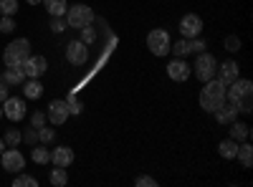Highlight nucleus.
<instances>
[{
	"instance_id": "f257e3e1",
	"label": "nucleus",
	"mask_w": 253,
	"mask_h": 187,
	"mask_svg": "<svg viewBox=\"0 0 253 187\" xmlns=\"http://www.w3.org/2000/svg\"><path fill=\"white\" fill-rule=\"evenodd\" d=\"M223 101H225V84L223 81L220 78L205 81V89L200 91V107L205 112H215Z\"/></svg>"
},
{
	"instance_id": "f03ea898",
	"label": "nucleus",
	"mask_w": 253,
	"mask_h": 187,
	"mask_svg": "<svg viewBox=\"0 0 253 187\" xmlns=\"http://www.w3.org/2000/svg\"><path fill=\"white\" fill-rule=\"evenodd\" d=\"M28 56H31V43H28V38H18V40H13V43H8L5 51H3L5 66H20Z\"/></svg>"
},
{
	"instance_id": "7ed1b4c3",
	"label": "nucleus",
	"mask_w": 253,
	"mask_h": 187,
	"mask_svg": "<svg viewBox=\"0 0 253 187\" xmlns=\"http://www.w3.org/2000/svg\"><path fill=\"white\" fill-rule=\"evenodd\" d=\"M94 23V10L89 5H74V8H66V26L69 28H86Z\"/></svg>"
},
{
	"instance_id": "20e7f679",
	"label": "nucleus",
	"mask_w": 253,
	"mask_h": 187,
	"mask_svg": "<svg viewBox=\"0 0 253 187\" xmlns=\"http://www.w3.org/2000/svg\"><path fill=\"white\" fill-rule=\"evenodd\" d=\"M170 46H172V40H170V36H167V31H162V28H155V31H150V36H147V48H150L155 56L170 53Z\"/></svg>"
},
{
	"instance_id": "39448f33",
	"label": "nucleus",
	"mask_w": 253,
	"mask_h": 187,
	"mask_svg": "<svg viewBox=\"0 0 253 187\" xmlns=\"http://www.w3.org/2000/svg\"><path fill=\"white\" fill-rule=\"evenodd\" d=\"M251 94H253V84L248 78H236L233 84L225 86V101H230V104H238L241 99H246Z\"/></svg>"
},
{
	"instance_id": "423d86ee",
	"label": "nucleus",
	"mask_w": 253,
	"mask_h": 187,
	"mask_svg": "<svg viewBox=\"0 0 253 187\" xmlns=\"http://www.w3.org/2000/svg\"><path fill=\"white\" fill-rule=\"evenodd\" d=\"M215 69H218V61L210 56V53H200L198 61H195V66L193 71L198 74L200 81H210V78H215Z\"/></svg>"
},
{
	"instance_id": "0eeeda50",
	"label": "nucleus",
	"mask_w": 253,
	"mask_h": 187,
	"mask_svg": "<svg viewBox=\"0 0 253 187\" xmlns=\"http://www.w3.org/2000/svg\"><path fill=\"white\" fill-rule=\"evenodd\" d=\"M20 69H23V74L28 78H41L46 74V69H48V61L43 56H28L23 64H20Z\"/></svg>"
},
{
	"instance_id": "6e6552de",
	"label": "nucleus",
	"mask_w": 253,
	"mask_h": 187,
	"mask_svg": "<svg viewBox=\"0 0 253 187\" xmlns=\"http://www.w3.org/2000/svg\"><path fill=\"white\" fill-rule=\"evenodd\" d=\"M0 162H3V170H8V172H20V170L26 167L23 154H20L15 147L3 150V154H0Z\"/></svg>"
},
{
	"instance_id": "1a4fd4ad",
	"label": "nucleus",
	"mask_w": 253,
	"mask_h": 187,
	"mask_svg": "<svg viewBox=\"0 0 253 187\" xmlns=\"http://www.w3.org/2000/svg\"><path fill=\"white\" fill-rule=\"evenodd\" d=\"M3 116H8L10 121H20L26 116V101L23 99H15V96H8L3 101Z\"/></svg>"
},
{
	"instance_id": "9d476101",
	"label": "nucleus",
	"mask_w": 253,
	"mask_h": 187,
	"mask_svg": "<svg viewBox=\"0 0 253 187\" xmlns=\"http://www.w3.org/2000/svg\"><path fill=\"white\" fill-rule=\"evenodd\" d=\"M66 58H69V64H74V66H84L86 58H89L86 43H84V40H71L69 48H66Z\"/></svg>"
},
{
	"instance_id": "9b49d317",
	"label": "nucleus",
	"mask_w": 253,
	"mask_h": 187,
	"mask_svg": "<svg viewBox=\"0 0 253 187\" xmlns=\"http://www.w3.org/2000/svg\"><path fill=\"white\" fill-rule=\"evenodd\" d=\"M200 31H203V18H200V15L187 13V15L180 20V33H182L185 38H198Z\"/></svg>"
},
{
	"instance_id": "f8f14e48",
	"label": "nucleus",
	"mask_w": 253,
	"mask_h": 187,
	"mask_svg": "<svg viewBox=\"0 0 253 187\" xmlns=\"http://www.w3.org/2000/svg\"><path fill=\"white\" fill-rule=\"evenodd\" d=\"M167 76H170L172 81H187L190 76H193V66L185 64L182 58H172L170 64H167Z\"/></svg>"
},
{
	"instance_id": "ddd939ff",
	"label": "nucleus",
	"mask_w": 253,
	"mask_h": 187,
	"mask_svg": "<svg viewBox=\"0 0 253 187\" xmlns=\"http://www.w3.org/2000/svg\"><path fill=\"white\" fill-rule=\"evenodd\" d=\"M48 119H51V124L61 127V124L69 119V101H63V99H53V101L48 104Z\"/></svg>"
},
{
	"instance_id": "4468645a",
	"label": "nucleus",
	"mask_w": 253,
	"mask_h": 187,
	"mask_svg": "<svg viewBox=\"0 0 253 187\" xmlns=\"http://www.w3.org/2000/svg\"><path fill=\"white\" fill-rule=\"evenodd\" d=\"M215 74H218V78L223 81V84L228 86V84H233V81L238 78V64H236V61H223V64L215 69Z\"/></svg>"
},
{
	"instance_id": "2eb2a0df",
	"label": "nucleus",
	"mask_w": 253,
	"mask_h": 187,
	"mask_svg": "<svg viewBox=\"0 0 253 187\" xmlns=\"http://www.w3.org/2000/svg\"><path fill=\"white\" fill-rule=\"evenodd\" d=\"M215 116H218V124H230L236 116H238V107L230 101H223L220 107L215 109Z\"/></svg>"
},
{
	"instance_id": "dca6fc26",
	"label": "nucleus",
	"mask_w": 253,
	"mask_h": 187,
	"mask_svg": "<svg viewBox=\"0 0 253 187\" xmlns=\"http://www.w3.org/2000/svg\"><path fill=\"white\" fill-rule=\"evenodd\" d=\"M51 162L56 164V167H69V164L74 162V150L69 147H56L51 152Z\"/></svg>"
},
{
	"instance_id": "f3484780",
	"label": "nucleus",
	"mask_w": 253,
	"mask_h": 187,
	"mask_svg": "<svg viewBox=\"0 0 253 187\" xmlns=\"http://www.w3.org/2000/svg\"><path fill=\"white\" fill-rule=\"evenodd\" d=\"M236 152H238V142H236V139H223V142L218 144V154H220L223 159H233Z\"/></svg>"
},
{
	"instance_id": "a211bd4d",
	"label": "nucleus",
	"mask_w": 253,
	"mask_h": 187,
	"mask_svg": "<svg viewBox=\"0 0 253 187\" xmlns=\"http://www.w3.org/2000/svg\"><path fill=\"white\" fill-rule=\"evenodd\" d=\"M236 157L241 159V164L246 170H251V164H253V147L248 142H243V144H238V152H236Z\"/></svg>"
},
{
	"instance_id": "6ab92c4d",
	"label": "nucleus",
	"mask_w": 253,
	"mask_h": 187,
	"mask_svg": "<svg viewBox=\"0 0 253 187\" xmlns=\"http://www.w3.org/2000/svg\"><path fill=\"white\" fill-rule=\"evenodd\" d=\"M41 3L46 5V10L53 15V18H61V15H66V0H41Z\"/></svg>"
},
{
	"instance_id": "aec40b11",
	"label": "nucleus",
	"mask_w": 253,
	"mask_h": 187,
	"mask_svg": "<svg viewBox=\"0 0 253 187\" xmlns=\"http://www.w3.org/2000/svg\"><path fill=\"white\" fill-rule=\"evenodd\" d=\"M248 134H251L248 124H238L236 119L230 121V139H236V142H246V139H248Z\"/></svg>"
},
{
	"instance_id": "412c9836",
	"label": "nucleus",
	"mask_w": 253,
	"mask_h": 187,
	"mask_svg": "<svg viewBox=\"0 0 253 187\" xmlns=\"http://www.w3.org/2000/svg\"><path fill=\"white\" fill-rule=\"evenodd\" d=\"M23 78H26V74H23V69H20V66H8L3 71V81H5V84H20Z\"/></svg>"
},
{
	"instance_id": "4be33fe9",
	"label": "nucleus",
	"mask_w": 253,
	"mask_h": 187,
	"mask_svg": "<svg viewBox=\"0 0 253 187\" xmlns=\"http://www.w3.org/2000/svg\"><path fill=\"white\" fill-rule=\"evenodd\" d=\"M51 185L56 187H63V185H69V175H66V167H56L51 172Z\"/></svg>"
},
{
	"instance_id": "5701e85b",
	"label": "nucleus",
	"mask_w": 253,
	"mask_h": 187,
	"mask_svg": "<svg viewBox=\"0 0 253 187\" xmlns=\"http://www.w3.org/2000/svg\"><path fill=\"white\" fill-rule=\"evenodd\" d=\"M13 187H38V182H36V177H31V175H23V172H15Z\"/></svg>"
},
{
	"instance_id": "b1692460",
	"label": "nucleus",
	"mask_w": 253,
	"mask_h": 187,
	"mask_svg": "<svg viewBox=\"0 0 253 187\" xmlns=\"http://www.w3.org/2000/svg\"><path fill=\"white\" fill-rule=\"evenodd\" d=\"M170 51L175 53V58L187 56V53H190V38H182V40H177V43H172V46H170Z\"/></svg>"
},
{
	"instance_id": "393cba45",
	"label": "nucleus",
	"mask_w": 253,
	"mask_h": 187,
	"mask_svg": "<svg viewBox=\"0 0 253 187\" xmlns=\"http://www.w3.org/2000/svg\"><path fill=\"white\" fill-rule=\"evenodd\" d=\"M23 91H26V96H28V99H38L41 94H43V86L38 84V78H31L28 84H26V89H23Z\"/></svg>"
},
{
	"instance_id": "a878e982",
	"label": "nucleus",
	"mask_w": 253,
	"mask_h": 187,
	"mask_svg": "<svg viewBox=\"0 0 253 187\" xmlns=\"http://www.w3.org/2000/svg\"><path fill=\"white\" fill-rule=\"evenodd\" d=\"M31 157H33V162H38V164H46V162H51V152H48L46 147H36Z\"/></svg>"
},
{
	"instance_id": "bb28decb",
	"label": "nucleus",
	"mask_w": 253,
	"mask_h": 187,
	"mask_svg": "<svg viewBox=\"0 0 253 187\" xmlns=\"http://www.w3.org/2000/svg\"><path fill=\"white\" fill-rule=\"evenodd\" d=\"M15 10H18V3H15V0H0V13H3V15H15Z\"/></svg>"
},
{
	"instance_id": "cd10ccee",
	"label": "nucleus",
	"mask_w": 253,
	"mask_h": 187,
	"mask_svg": "<svg viewBox=\"0 0 253 187\" xmlns=\"http://www.w3.org/2000/svg\"><path fill=\"white\" fill-rule=\"evenodd\" d=\"M53 137H56V132H53V129H48V127H38V139L43 142V144H51V142H53Z\"/></svg>"
},
{
	"instance_id": "c85d7f7f",
	"label": "nucleus",
	"mask_w": 253,
	"mask_h": 187,
	"mask_svg": "<svg viewBox=\"0 0 253 187\" xmlns=\"http://www.w3.org/2000/svg\"><path fill=\"white\" fill-rule=\"evenodd\" d=\"M13 28H15V23H13L10 15H3V18H0V33H13Z\"/></svg>"
},
{
	"instance_id": "c756f323",
	"label": "nucleus",
	"mask_w": 253,
	"mask_h": 187,
	"mask_svg": "<svg viewBox=\"0 0 253 187\" xmlns=\"http://www.w3.org/2000/svg\"><path fill=\"white\" fill-rule=\"evenodd\" d=\"M18 142H20V134L15 129H8L5 132V147H18Z\"/></svg>"
},
{
	"instance_id": "7c9ffc66",
	"label": "nucleus",
	"mask_w": 253,
	"mask_h": 187,
	"mask_svg": "<svg viewBox=\"0 0 253 187\" xmlns=\"http://www.w3.org/2000/svg\"><path fill=\"white\" fill-rule=\"evenodd\" d=\"M134 185H137V187H155L157 180H155V177H147V175H137Z\"/></svg>"
},
{
	"instance_id": "2f4dec72",
	"label": "nucleus",
	"mask_w": 253,
	"mask_h": 187,
	"mask_svg": "<svg viewBox=\"0 0 253 187\" xmlns=\"http://www.w3.org/2000/svg\"><path fill=\"white\" fill-rule=\"evenodd\" d=\"M66 28H69L66 20H61V18H53V20H51V31H53V33H63Z\"/></svg>"
},
{
	"instance_id": "473e14b6",
	"label": "nucleus",
	"mask_w": 253,
	"mask_h": 187,
	"mask_svg": "<svg viewBox=\"0 0 253 187\" xmlns=\"http://www.w3.org/2000/svg\"><path fill=\"white\" fill-rule=\"evenodd\" d=\"M94 38H96V33H94V28H91V26L81 28V40H84V43H91Z\"/></svg>"
},
{
	"instance_id": "72a5a7b5",
	"label": "nucleus",
	"mask_w": 253,
	"mask_h": 187,
	"mask_svg": "<svg viewBox=\"0 0 253 187\" xmlns=\"http://www.w3.org/2000/svg\"><path fill=\"white\" fill-rule=\"evenodd\" d=\"M225 48H228V51H233V53H236V51L241 48V40H238L236 36H228V38H225Z\"/></svg>"
},
{
	"instance_id": "f704fd0d",
	"label": "nucleus",
	"mask_w": 253,
	"mask_h": 187,
	"mask_svg": "<svg viewBox=\"0 0 253 187\" xmlns=\"http://www.w3.org/2000/svg\"><path fill=\"white\" fill-rule=\"evenodd\" d=\"M31 124H33V129H38V127H43V124H46V114H41V112H36V114L31 116Z\"/></svg>"
},
{
	"instance_id": "c9c22d12",
	"label": "nucleus",
	"mask_w": 253,
	"mask_h": 187,
	"mask_svg": "<svg viewBox=\"0 0 253 187\" xmlns=\"http://www.w3.org/2000/svg\"><path fill=\"white\" fill-rule=\"evenodd\" d=\"M203 48H205V43L200 38H195V40H190V53H203Z\"/></svg>"
},
{
	"instance_id": "e433bc0d",
	"label": "nucleus",
	"mask_w": 253,
	"mask_h": 187,
	"mask_svg": "<svg viewBox=\"0 0 253 187\" xmlns=\"http://www.w3.org/2000/svg\"><path fill=\"white\" fill-rule=\"evenodd\" d=\"M79 112H81V101L71 96V99H69V114H79Z\"/></svg>"
},
{
	"instance_id": "4c0bfd02",
	"label": "nucleus",
	"mask_w": 253,
	"mask_h": 187,
	"mask_svg": "<svg viewBox=\"0 0 253 187\" xmlns=\"http://www.w3.org/2000/svg\"><path fill=\"white\" fill-rule=\"evenodd\" d=\"M5 99H8V84L0 81V101H5Z\"/></svg>"
},
{
	"instance_id": "58836bf2",
	"label": "nucleus",
	"mask_w": 253,
	"mask_h": 187,
	"mask_svg": "<svg viewBox=\"0 0 253 187\" xmlns=\"http://www.w3.org/2000/svg\"><path fill=\"white\" fill-rule=\"evenodd\" d=\"M36 139H38V132H36V129L26 132V142H36Z\"/></svg>"
},
{
	"instance_id": "ea45409f",
	"label": "nucleus",
	"mask_w": 253,
	"mask_h": 187,
	"mask_svg": "<svg viewBox=\"0 0 253 187\" xmlns=\"http://www.w3.org/2000/svg\"><path fill=\"white\" fill-rule=\"evenodd\" d=\"M3 150H5V139H0V154H3Z\"/></svg>"
},
{
	"instance_id": "a19ab883",
	"label": "nucleus",
	"mask_w": 253,
	"mask_h": 187,
	"mask_svg": "<svg viewBox=\"0 0 253 187\" xmlns=\"http://www.w3.org/2000/svg\"><path fill=\"white\" fill-rule=\"evenodd\" d=\"M26 3H31V5H38V3H41V0H26Z\"/></svg>"
},
{
	"instance_id": "79ce46f5",
	"label": "nucleus",
	"mask_w": 253,
	"mask_h": 187,
	"mask_svg": "<svg viewBox=\"0 0 253 187\" xmlns=\"http://www.w3.org/2000/svg\"><path fill=\"white\" fill-rule=\"evenodd\" d=\"M0 116H3V107H0Z\"/></svg>"
}]
</instances>
